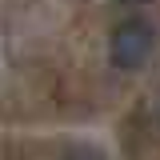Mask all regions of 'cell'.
Masks as SVG:
<instances>
[{
	"label": "cell",
	"mask_w": 160,
	"mask_h": 160,
	"mask_svg": "<svg viewBox=\"0 0 160 160\" xmlns=\"http://www.w3.org/2000/svg\"><path fill=\"white\" fill-rule=\"evenodd\" d=\"M64 160H100V156H96V152H88V148H80V152H68Z\"/></svg>",
	"instance_id": "obj_2"
},
{
	"label": "cell",
	"mask_w": 160,
	"mask_h": 160,
	"mask_svg": "<svg viewBox=\"0 0 160 160\" xmlns=\"http://www.w3.org/2000/svg\"><path fill=\"white\" fill-rule=\"evenodd\" d=\"M152 52H156V28H152V20H144V16L120 20L112 28V36H108V56H112V64L120 72L144 68L152 60Z\"/></svg>",
	"instance_id": "obj_1"
},
{
	"label": "cell",
	"mask_w": 160,
	"mask_h": 160,
	"mask_svg": "<svg viewBox=\"0 0 160 160\" xmlns=\"http://www.w3.org/2000/svg\"><path fill=\"white\" fill-rule=\"evenodd\" d=\"M124 4H152V0H124Z\"/></svg>",
	"instance_id": "obj_3"
}]
</instances>
